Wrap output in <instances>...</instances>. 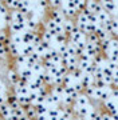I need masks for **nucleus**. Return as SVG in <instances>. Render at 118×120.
<instances>
[{
  "label": "nucleus",
  "instance_id": "7c9ffc66",
  "mask_svg": "<svg viewBox=\"0 0 118 120\" xmlns=\"http://www.w3.org/2000/svg\"><path fill=\"white\" fill-rule=\"evenodd\" d=\"M7 53V48L4 47V44L0 43V56H4Z\"/></svg>",
  "mask_w": 118,
  "mask_h": 120
},
{
  "label": "nucleus",
  "instance_id": "20e7f679",
  "mask_svg": "<svg viewBox=\"0 0 118 120\" xmlns=\"http://www.w3.org/2000/svg\"><path fill=\"white\" fill-rule=\"evenodd\" d=\"M101 4H102L103 11H106L109 15L110 13H118V8L115 5V1H102Z\"/></svg>",
  "mask_w": 118,
  "mask_h": 120
},
{
  "label": "nucleus",
  "instance_id": "f3484780",
  "mask_svg": "<svg viewBox=\"0 0 118 120\" xmlns=\"http://www.w3.org/2000/svg\"><path fill=\"white\" fill-rule=\"evenodd\" d=\"M8 105L11 109H16V108H20V104H19V100H18V96L16 95H12L8 98Z\"/></svg>",
  "mask_w": 118,
  "mask_h": 120
},
{
  "label": "nucleus",
  "instance_id": "f257e3e1",
  "mask_svg": "<svg viewBox=\"0 0 118 120\" xmlns=\"http://www.w3.org/2000/svg\"><path fill=\"white\" fill-rule=\"evenodd\" d=\"M70 41L73 44H77V43H81V41H86V34H83L81 30H78L77 27L74 28L73 34L70 35Z\"/></svg>",
  "mask_w": 118,
  "mask_h": 120
},
{
  "label": "nucleus",
  "instance_id": "f8f14e48",
  "mask_svg": "<svg viewBox=\"0 0 118 120\" xmlns=\"http://www.w3.org/2000/svg\"><path fill=\"white\" fill-rule=\"evenodd\" d=\"M34 77H35V75H34V72H32V69L24 68L22 72H20V79L26 80V82H31Z\"/></svg>",
  "mask_w": 118,
  "mask_h": 120
},
{
  "label": "nucleus",
  "instance_id": "a878e982",
  "mask_svg": "<svg viewBox=\"0 0 118 120\" xmlns=\"http://www.w3.org/2000/svg\"><path fill=\"white\" fill-rule=\"evenodd\" d=\"M26 26H27V28H28V31L30 30H34L36 27V20L35 19H28L26 22Z\"/></svg>",
  "mask_w": 118,
  "mask_h": 120
},
{
  "label": "nucleus",
  "instance_id": "2eb2a0df",
  "mask_svg": "<svg viewBox=\"0 0 118 120\" xmlns=\"http://www.w3.org/2000/svg\"><path fill=\"white\" fill-rule=\"evenodd\" d=\"M61 113H62V111H59L57 108H50L48 113H47V117H48V120H58Z\"/></svg>",
  "mask_w": 118,
  "mask_h": 120
},
{
  "label": "nucleus",
  "instance_id": "4468645a",
  "mask_svg": "<svg viewBox=\"0 0 118 120\" xmlns=\"http://www.w3.org/2000/svg\"><path fill=\"white\" fill-rule=\"evenodd\" d=\"M22 36H23V44H24V45H27V44H32L34 39H35V34H32L31 31L24 32Z\"/></svg>",
  "mask_w": 118,
  "mask_h": 120
},
{
  "label": "nucleus",
  "instance_id": "39448f33",
  "mask_svg": "<svg viewBox=\"0 0 118 120\" xmlns=\"http://www.w3.org/2000/svg\"><path fill=\"white\" fill-rule=\"evenodd\" d=\"M99 48H101V47H97V45H94V44L87 43V41H86V51H85V53H86L89 57L95 59V57H97V53H98V49H99Z\"/></svg>",
  "mask_w": 118,
  "mask_h": 120
},
{
  "label": "nucleus",
  "instance_id": "473e14b6",
  "mask_svg": "<svg viewBox=\"0 0 118 120\" xmlns=\"http://www.w3.org/2000/svg\"><path fill=\"white\" fill-rule=\"evenodd\" d=\"M38 120H48L47 116H38Z\"/></svg>",
  "mask_w": 118,
  "mask_h": 120
},
{
  "label": "nucleus",
  "instance_id": "423d86ee",
  "mask_svg": "<svg viewBox=\"0 0 118 120\" xmlns=\"http://www.w3.org/2000/svg\"><path fill=\"white\" fill-rule=\"evenodd\" d=\"M75 105L77 107H87V105H90V100L86 95H78L75 99Z\"/></svg>",
  "mask_w": 118,
  "mask_h": 120
},
{
  "label": "nucleus",
  "instance_id": "5701e85b",
  "mask_svg": "<svg viewBox=\"0 0 118 120\" xmlns=\"http://www.w3.org/2000/svg\"><path fill=\"white\" fill-rule=\"evenodd\" d=\"M28 87H16V96H28Z\"/></svg>",
  "mask_w": 118,
  "mask_h": 120
},
{
  "label": "nucleus",
  "instance_id": "b1692460",
  "mask_svg": "<svg viewBox=\"0 0 118 120\" xmlns=\"http://www.w3.org/2000/svg\"><path fill=\"white\" fill-rule=\"evenodd\" d=\"M35 115H36L35 107H31V105H28V107L26 108V116H27L30 120H32L34 117H35Z\"/></svg>",
  "mask_w": 118,
  "mask_h": 120
},
{
  "label": "nucleus",
  "instance_id": "6ab92c4d",
  "mask_svg": "<svg viewBox=\"0 0 118 120\" xmlns=\"http://www.w3.org/2000/svg\"><path fill=\"white\" fill-rule=\"evenodd\" d=\"M65 95L69 96V98H71V99H77L78 92L75 91V88L73 86H69V87H65Z\"/></svg>",
  "mask_w": 118,
  "mask_h": 120
},
{
  "label": "nucleus",
  "instance_id": "9d476101",
  "mask_svg": "<svg viewBox=\"0 0 118 120\" xmlns=\"http://www.w3.org/2000/svg\"><path fill=\"white\" fill-rule=\"evenodd\" d=\"M105 105H106V108L109 109V113H110V115H114V113H117V112H118V104L115 103V101H113L111 99L106 100V101H105Z\"/></svg>",
  "mask_w": 118,
  "mask_h": 120
},
{
  "label": "nucleus",
  "instance_id": "72a5a7b5",
  "mask_svg": "<svg viewBox=\"0 0 118 120\" xmlns=\"http://www.w3.org/2000/svg\"><path fill=\"white\" fill-rule=\"evenodd\" d=\"M115 5H117V8H118V1H115Z\"/></svg>",
  "mask_w": 118,
  "mask_h": 120
},
{
  "label": "nucleus",
  "instance_id": "2f4dec72",
  "mask_svg": "<svg viewBox=\"0 0 118 120\" xmlns=\"http://www.w3.org/2000/svg\"><path fill=\"white\" fill-rule=\"evenodd\" d=\"M0 15H1V16L7 15V9H5V7L1 4V3H0Z\"/></svg>",
  "mask_w": 118,
  "mask_h": 120
},
{
  "label": "nucleus",
  "instance_id": "c756f323",
  "mask_svg": "<svg viewBox=\"0 0 118 120\" xmlns=\"http://www.w3.org/2000/svg\"><path fill=\"white\" fill-rule=\"evenodd\" d=\"M73 87H74L75 88V91H77V92H81V91L83 90V86L82 84H81V82H74V84H73Z\"/></svg>",
  "mask_w": 118,
  "mask_h": 120
},
{
  "label": "nucleus",
  "instance_id": "7ed1b4c3",
  "mask_svg": "<svg viewBox=\"0 0 118 120\" xmlns=\"http://www.w3.org/2000/svg\"><path fill=\"white\" fill-rule=\"evenodd\" d=\"M86 9H87L90 13H94V15H98L101 11H103L102 4L98 3V1H87V4H86Z\"/></svg>",
  "mask_w": 118,
  "mask_h": 120
},
{
  "label": "nucleus",
  "instance_id": "ddd939ff",
  "mask_svg": "<svg viewBox=\"0 0 118 120\" xmlns=\"http://www.w3.org/2000/svg\"><path fill=\"white\" fill-rule=\"evenodd\" d=\"M81 84L83 86V88H87V87L93 86L94 84V77L91 75H89V73H85L82 77V80H81Z\"/></svg>",
  "mask_w": 118,
  "mask_h": 120
},
{
  "label": "nucleus",
  "instance_id": "f03ea898",
  "mask_svg": "<svg viewBox=\"0 0 118 120\" xmlns=\"http://www.w3.org/2000/svg\"><path fill=\"white\" fill-rule=\"evenodd\" d=\"M94 108L91 107V105H87V107H77L75 105L74 107V111L78 113V116H79V119H87V116H89V113L93 111Z\"/></svg>",
  "mask_w": 118,
  "mask_h": 120
},
{
  "label": "nucleus",
  "instance_id": "aec40b11",
  "mask_svg": "<svg viewBox=\"0 0 118 120\" xmlns=\"http://www.w3.org/2000/svg\"><path fill=\"white\" fill-rule=\"evenodd\" d=\"M11 108H9L8 104H3L1 107H0V113H1V116L4 117V119H7V117H9L11 116Z\"/></svg>",
  "mask_w": 118,
  "mask_h": 120
},
{
  "label": "nucleus",
  "instance_id": "4be33fe9",
  "mask_svg": "<svg viewBox=\"0 0 118 120\" xmlns=\"http://www.w3.org/2000/svg\"><path fill=\"white\" fill-rule=\"evenodd\" d=\"M8 48H9V51H11V53H12V55H15V56L20 55V47H19V45H16L13 41H11V43L8 44Z\"/></svg>",
  "mask_w": 118,
  "mask_h": 120
},
{
  "label": "nucleus",
  "instance_id": "1a4fd4ad",
  "mask_svg": "<svg viewBox=\"0 0 118 120\" xmlns=\"http://www.w3.org/2000/svg\"><path fill=\"white\" fill-rule=\"evenodd\" d=\"M97 17H98V24H99L101 27H103L106 23L110 20V15L106 12V11H101V12L97 15Z\"/></svg>",
  "mask_w": 118,
  "mask_h": 120
},
{
  "label": "nucleus",
  "instance_id": "c85d7f7f",
  "mask_svg": "<svg viewBox=\"0 0 118 120\" xmlns=\"http://www.w3.org/2000/svg\"><path fill=\"white\" fill-rule=\"evenodd\" d=\"M18 63H19V64H24V65H26L27 64V56H24V55L20 53V55L18 56Z\"/></svg>",
  "mask_w": 118,
  "mask_h": 120
},
{
  "label": "nucleus",
  "instance_id": "f704fd0d",
  "mask_svg": "<svg viewBox=\"0 0 118 120\" xmlns=\"http://www.w3.org/2000/svg\"><path fill=\"white\" fill-rule=\"evenodd\" d=\"M1 22H3V20H1V17H0V26H1Z\"/></svg>",
  "mask_w": 118,
  "mask_h": 120
},
{
  "label": "nucleus",
  "instance_id": "cd10ccee",
  "mask_svg": "<svg viewBox=\"0 0 118 120\" xmlns=\"http://www.w3.org/2000/svg\"><path fill=\"white\" fill-rule=\"evenodd\" d=\"M28 99H30V103H35L36 99H38V92H30L28 94Z\"/></svg>",
  "mask_w": 118,
  "mask_h": 120
},
{
  "label": "nucleus",
  "instance_id": "bb28decb",
  "mask_svg": "<svg viewBox=\"0 0 118 120\" xmlns=\"http://www.w3.org/2000/svg\"><path fill=\"white\" fill-rule=\"evenodd\" d=\"M110 99L118 104V88H114V90H111V92H110Z\"/></svg>",
  "mask_w": 118,
  "mask_h": 120
},
{
  "label": "nucleus",
  "instance_id": "6e6552de",
  "mask_svg": "<svg viewBox=\"0 0 118 120\" xmlns=\"http://www.w3.org/2000/svg\"><path fill=\"white\" fill-rule=\"evenodd\" d=\"M113 77H114V72L113 71H110L107 67H103V82L106 83V86H109L113 83Z\"/></svg>",
  "mask_w": 118,
  "mask_h": 120
},
{
  "label": "nucleus",
  "instance_id": "dca6fc26",
  "mask_svg": "<svg viewBox=\"0 0 118 120\" xmlns=\"http://www.w3.org/2000/svg\"><path fill=\"white\" fill-rule=\"evenodd\" d=\"M35 109H36V115L38 116H47L50 108H48L46 104H38L35 107Z\"/></svg>",
  "mask_w": 118,
  "mask_h": 120
},
{
  "label": "nucleus",
  "instance_id": "9b49d317",
  "mask_svg": "<svg viewBox=\"0 0 118 120\" xmlns=\"http://www.w3.org/2000/svg\"><path fill=\"white\" fill-rule=\"evenodd\" d=\"M12 19H13V22H16V23H22V24H24V23L27 22V17L24 13H22L19 9H16L15 12L12 13Z\"/></svg>",
  "mask_w": 118,
  "mask_h": 120
},
{
  "label": "nucleus",
  "instance_id": "412c9836",
  "mask_svg": "<svg viewBox=\"0 0 118 120\" xmlns=\"http://www.w3.org/2000/svg\"><path fill=\"white\" fill-rule=\"evenodd\" d=\"M106 53H107L109 61H111V63H118V51H111V49H109V51H106Z\"/></svg>",
  "mask_w": 118,
  "mask_h": 120
},
{
  "label": "nucleus",
  "instance_id": "393cba45",
  "mask_svg": "<svg viewBox=\"0 0 118 120\" xmlns=\"http://www.w3.org/2000/svg\"><path fill=\"white\" fill-rule=\"evenodd\" d=\"M9 80H11V83H12V84H15V86H16V84L19 83V80H20V76H19L16 72H11V73H9Z\"/></svg>",
  "mask_w": 118,
  "mask_h": 120
},
{
  "label": "nucleus",
  "instance_id": "0eeeda50",
  "mask_svg": "<svg viewBox=\"0 0 118 120\" xmlns=\"http://www.w3.org/2000/svg\"><path fill=\"white\" fill-rule=\"evenodd\" d=\"M51 20H54L58 26H63V23H65V16H63L62 12H59V11L55 9V11H53V13H51Z\"/></svg>",
  "mask_w": 118,
  "mask_h": 120
},
{
  "label": "nucleus",
  "instance_id": "c9c22d12",
  "mask_svg": "<svg viewBox=\"0 0 118 120\" xmlns=\"http://www.w3.org/2000/svg\"><path fill=\"white\" fill-rule=\"evenodd\" d=\"M73 120H82V119H73Z\"/></svg>",
  "mask_w": 118,
  "mask_h": 120
},
{
  "label": "nucleus",
  "instance_id": "a211bd4d",
  "mask_svg": "<svg viewBox=\"0 0 118 120\" xmlns=\"http://www.w3.org/2000/svg\"><path fill=\"white\" fill-rule=\"evenodd\" d=\"M63 31H65V34H69L71 35L73 34V31H74L75 26H74V23L71 22V20H65V23H63Z\"/></svg>",
  "mask_w": 118,
  "mask_h": 120
}]
</instances>
